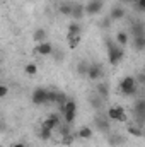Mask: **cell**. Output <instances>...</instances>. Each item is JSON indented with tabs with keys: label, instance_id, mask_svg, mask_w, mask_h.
I'll return each instance as SVG.
<instances>
[{
	"label": "cell",
	"instance_id": "obj_1",
	"mask_svg": "<svg viewBox=\"0 0 145 147\" xmlns=\"http://www.w3.org/2000/svg\"><path fill=\"white\" fill-rule=\"evenodd\" d=\"M106 45H108V60L109 63L113 65V67H116L118 63H121V60L125 58V50L121 48V46H118L116 43H113V41H106Z\"/></svg>",
	"mask_w": 145,
	"mask_h": 147
},
{
	"label": "cell",
	"instance_id": "obj_2",
	"mask_svg": "<svg viewBox=\"0 0 145 147\" xmlns=\"http://www.w3.org/2000/svg\"><path fill=\"white\" fill-rule=\"evenodd\" d=\"M119 91H121V94H125V96H135L137 91H138L137 79H135L133 75H126V77H123L121 82H119Z\"/></svg>",
	"mask_w": 145,
	"mask_h": 147
},
{
	"label": "cell",
	"instance_id": "obj_3",
	"mask_svg": "<svg viewBox=\"0 0 145 147\" xmlns=\"http://www.w3.org/2000/svg\"><path fill=\"white\" fill-rule=\"evenodd\" d=\"M60 113L63 115V120L65 123H73L75 116H77V103L73 99H67V103L63 106H60Z\"/></svg>",
	"mask_w": 145,
	"mask_h": 147
},
{
	"label": "cell",
	"instance_id": "obj_4",
	"mask_svg": "<svg viewBox=\"0 0 145 147\" xmlns=\"http://www.w3.org/2000/svg\"><path fill=\"white\" fill-rule=\"evenodd\" d=\"M106 116H108L111 121H121V123H126L128 121V116L123 110V106H111L106 111Z\"/></svg>",
	"mask_w": 145,
	"mask_h": 147
},
{
	"label": "cell",
	"instance_id": "obj_5",
	"mask_svg": "<svg viewBox=\"0 0 145 147\" xmlns=\"http://www.w3.org/2000/svg\"><path fill=\"white\" fill-rule=\"evenodd\" d=\"M103 5H104L103 0H89V2L84 5V12L89 14V16H97V14L103 10Z\"/></svg>",
	"mask_w": 145,
	"mask_h": 147
},
{
	"label": "cell",
	"instance_id": "obj_6",
	"mask_svg": "<svg viewBox=\"0 0 145 147\" xmlns=\"http://www.w3.org/2000/svg\"><path fill=\"white\" fill-rule=\"evenodd\" d=\"M60 123H62L60 115H58V113H51V115H50V116L41 123V127H43V128H48V130H55Z\"/></svg>",
	"mask_w": 145,
	"mask_h": 147
},
{
	"label": "cell",
	"instance_id": "obj_7",
	"mask_svg": "<svg viewBox=\"0 0 145 147\" xmlns=\"http://www.w3.org/2000/svg\"><path fill=\"white\" fill-rule=\"evenodd\" d=\"M85 77L89 80H97L99 77H103V67L99 63H89V69H87Z\"/></svg>",
	"mask_w": 145,
	"mask_h": 147
},
{
	"label": "cell",
	"instance_id": "obj_8",
	"mask_svg": "<svg viewBox=\"0 0 145 147\" xmlns=\"http://www.w3.org/2000/svg\"><path fill=\"white\" fill-rule=\"evenodd\" d=\"M46 92H48V89H43V87H38L33 91V96H31V99H33V103L38 105V106H41V105H46Z\"/></svg>",
	"mask_w": 145,
	"mask_h": 147
},
{
	"label": "cell",
	"instance_id": "obj_9",
	"mask_svg": "<svg viewBox=\"0 0 145 147\" xmlns=\"http://www.w3.org/2000/svg\"><path fill=\"white\" fill-rule=\"evenodd\" d=\"M34 53L41 55V57L51 55V53H53V45H51L50 41H43V43H38V46L34 48Z\"/></svg>",
	"mask_w": 145,
	"mask_h": 147
},
{
	"label": "cell",
	"instance_id": "obj_10",
	"mask_svg": "<svg viewBox=\"0 0 145 147\" xmlns=\"http://www.w3.org/2000/svg\"><path fill=\"white\" fill-rule=\"evenodd\" d=\"M111 120H109L106 115H97L96 116V127L101 130V132H109V128H111V123H109Z\"/></svg>",
	"mask_w": 145,
	"mask_h": 147
},
{
	"label": "cell",
	"instance_id": "obj_11",
	"mask_svg": "<svg viewBox=\"0 0 145 147\" xmlns=\"http://www.w3.org/2000/svg\"><path fill=\"white\" fill-rule=\"evenodd\" d=\"M125 16H126L125 9H123L121 5H114V7L111 9L109 19H111V21H121V19H125Z\"/></svg>",
	"mask_w": 145,
	"mask_h": 147
},
{
	"label": "cell",
	"instance_id": "obj_12",
	"mask_svg": "<svg viewBox=\"0 0 145 147\" xmlns=\"http://www.w3.org/2000/svg\"><path fill=\"white\" fill-rule=\"evenodd\" d=\"M135 113L138 116V127L142 128V121H144V115H145V101L144 99H138L137 105H135Z\"/></svg>",
	"mask_w": 145,
	"mask_h": 147
},
{
	"label": "cell",
	"instance_id": "obj_13",
	"mask_svg": "<svg viewBox=\"0 0 145 147\" xmlns=\"http://www.w3.org/2000/svg\"><path fill=\"white\" fill-rule=\"evenodd\" d=\"M130 31H132V36H133V38L145 36V26H144V22H133V24H132V28H130Z\"/></svg>",
	"mask_w": 145,
	"mask_h": 147
},
{
	"label": "cell",
	"instance_id": "obj_14",
	"mask_svg": "<svg viewBox=\"0 0 145 147\" xmlns=\"http://www.w3.org/2000/svg\"><path fill=\"white\" fill-rule=\"evenodd\" d=\"M92 135H94V130L91 127H80L77 132V137L82 140H89V139H92Z\"/></svg>",
	"mask_w": 145,
	"mask_h": 147
},
{
	"label": "cell",
	"instance_id": "obj_15",
	"mask_svg": "<svg viewBox=\"0 0 145 147\" xmlns=\"http://www.w3.org/2000/svg\"><path fill=\"white\" fill-rule=\"evenodd\" d=\"M70 16H72L73 19H77V21H79V19H82V17L85 16V12H84V3H73Z\"/></svg>",
	"mask_w": 145,
	"mask_h": 147
},
{
	"label": "cell",
	"instance_id": "obj_16",
	"mask_svg": "<svg viewBox=\"0 0 145 147\" xmlns=\"http://www.w3.org/2000/svg\"><path fill=\"white\" fill-rule=\"evenodd\" d=\"M80 33H82V26L79 24V21H73V22L68 24V33H67V38L80 36Z\"/></svg>",
	"mask_w": 145,
	"mask_h": 147
},
{
	"label": "cell",
	"instance_id": "obj_17",
	"mask_svg": "<svg viewBox=\"0 0 145 147\" xmlns=\"http://www.w3.org/2000/svg\"><path fill=\"white\" fill-rule=\"evenodd\" d=\"M128 41H130V38H128V33H125V31H119V33H116V36H114V43L118 45V46H126L128 45Z\"/></svg>",
	"mask_w": 145,
	"mask_h": 147
},
{
	"label": "cell",
	"instance_id": "obj_18",
	"mask_svg": "<svg viewBox=\"0 0 145 147\" xmlns=\"http://www.w3.org/2000/svg\"><path fill=\"white\" fill-rule=\"evenodd\" d=\"M96 92H97V96H101L103 99H106L109 96V87L108 84H97V87H96Z\"/></svg>",
	"mask_w": 145,
	"mask_h": 147
},
{
	"label": "cell",
	"instance_id": "obj_19",
	"mask_svg": "<svg viewBox=\"0 0 145 147\" xmlns=\"http://www.w3.org/2000/svg\"><path fill=\"white\" fill-rule=\"evenodd\" d=\"M108 142H109V146H121L125 142V139L121 135H118V134H113V135H109Z\"/></svg>",
	"mask_w": 145,
	"mask_h": 147
},
{
	"label": "cell",
	"instance_id": "obj_20",
	"mask_svg": "<svg viewBox=\"0 0 145 147\" xmlns=\"http://www.w3.org/2000/svg\"><path fill=\"white\" fill-rule=\"evenodd\" d=\"M133 48L137 51H142L145 48V36H138V38H133Z\"/></svg>",
	"mask_w": 145,
	"mask_h": 147
},
{
	"label": "cell",
	"instance_id": "obj_21",
	"mask_svg": "<svg viewBox=\"0 0 145 147\" xmlns=\"http://www.w3.org/2000/svg\"><path fill=\"white\" fill-rule=\"evenodd\" d=\"M87 69H89V62L82 60V62H79V65H77V74H79L80 77H85V74H87Z\"/></svg>",
	"mask_w": 145,
	"mask_h": 147
},
{
	"label": "cell",
	"instance_id": "obj_22",
	"mask_svg": "<svg viewBox=\"0 0 145 147\" xmlns=\"http://www.w3.org/2000/svg\"><path fill=\"white\" fill-rule=\"evenodd\" d=\"M33 39H34L36 43H43V41H46V31H44V29H36L34 34H33Z\"/></svg>",
	"mask_w": 145,
	"mask_h": 147
},
{
	"label": "cell",
	"instance_id": "obj_23",
	"mask_svg": "<svg viewBox=\"0 0 145 147\" xmlns=\"http://www.w3.org/2000/svg\"><path fill=\"white\" fill-rule=\"evenodd\" d=\"M126 132H128L130 135H133V137H142V135H144L142 128H140V127H135V125H128Z\"/></svg>",
	"mask_w": 145,
	"mask_h": 147
},
{
	"label": "cell",
	"instance_id": "obj_24",
	"mask_svg": "<svg viewBox=\"0 0 145 147\" xmlns=\"http://www.w3.org/2000/svg\"><path fill=\"white\" fill-rule=\"evenodd\" d=\"M24 72L28 74L29 77H34V75L38 74V65L36 63H28V65L24 67Z\"/></svg>",
	"mask_w": 145,
	"mask_h": 147
},
{
	"label": "cell",
	"instance_id": "obj_25",
	"mask_svg": "<svg viewBox=\"0 0 145 147\" xmlns=\"http://www.w3.org/2000/svg\"><path fill=\"white\" fill-rule=\"evenodd\" d=\"M103 103H104V101H103V98H101V96H97V94L91 98V105H92V108H96V110H101Z\"/></svg>",
	"mask_w": 145,
	"mask_h": 147
},
{
	"label": "cell",
	"instance_id": "obj_26",
	"mask_svg": "<svg viewBox=\"0 0 145 147\" xmlns=\"http://www.w3.org/2000/svg\"><path fill=\"white\" fill-rule=\"evenodd\" d=\"M51 135H53V130H48V128H39V139L41 140H50L51 139Z\"/></svg>",
	"mask_w": 145,
	"mask_h": 147
},
{
	"label": "cell",
	"instance_id": "obj_27",
	"mask_svg": "<svg viewBox=\"0 0 145 147\" xmlns=\"http://www.w3.org/2000/svg\"><path fill=\"white\" fill-rule=\"evenodd\" d=\"M67 99H68V96H67L65 92H56V99H55V105H58V106H63V105L67 103Z\"/></svg>",
	"mask_w": 145,
	"mask_h": 147
},
{
	"label": "cell",
	"instance_id": "obj_28",
	"mask_svg": "<svg viewBox=\"0 0 145 147\" xmlns=\"http://www.w3.org/2000/svg\"><path fill=\"white\" fill-rule=\"evenodd\" d=\"M73 140H75V135H72V134H68V135H63L62 137V140H60V144L62 146H72L73 144Z\"/></svg>",
	"mask_w": 145,
	"mask_h": 147
},
{
	"label": "cell",
	"instance_id": "obj_29",
	"mask_svg": "<svg viewBox=\"0 0 145 147\" xmlns=\"http://www.w3.org/2000/svg\"><path fill=\"white\" fill-rule=\"evenodd\" d=\"M56 128H58V134H60L62 137H63V135H68V134H72V132H70V125H68V123H65V125H62V123H60Z\"/></svg>",
	"mask_w": 145,
	"mask_h": 147
},
{
	"label": "cell",
	"instance_id": "obj_30",
	"mask_svg": "<svg viewBox=\"0 0 145 147\" xmlns=\"http://www.w3.org/2000/svg\"><path fill=\"white\" fill-rule=\"evenodd\" d=\"M79 45H80V36H70L68 38V48H70V50H75Z\"/></svg>",
	"mask_w": 145,
	"mask_h": 147
},
{
	"label": "cell",
	"instance_id": "obj_31",
	"mask_svg": "<svg viewBox=\"0 0 145 147\" xmlns=\"http://www.w3.org/2000/svg\"><path fill=\"white\" fill-rule=\"evenodd\" d=\"M58 10H60V14H63V16H70V12H72V5H70V3H62Z\"/></svg>",
	"mask_w": 145,
	"mask_h": 147
},
{
	"label": "cell",
	"instance_id": "obj_32",
	"mask_svg": "<svg viewBox=\"0 0 145 147\" xmlns=\"http://www.w3.org/2000/svg\"><path fill=\"white\" fill-rule=\"evenodd\" d=\"M56 99V91H48L46 92V103H55Z\"/></svg>",
	"mask_w": 145,
	"mask_h": 147
},
{
	"label": "cell",
	"instance_id": "obj_33",
	"mask_svg": "<svg viewBox=\"0 0 145 147\" xmlns=\"http://www.w3.org/2000/svg\"><path fill=\"white\" fill-rule=\"evenodd\" d=\"M5 96H9V87H7L5 84H2V82H0V99H2V98H5Z\"/></svg>",
	"mask_w": 145,
	"mask_h": 147
},
{
	"label": "cell",
	"instance_id": "obj_34",
	"mask_svg": "<svg viewBox=\"0 0 145 147\" xmlns=\"http://www.w3.org/2000/svg\"><path fill=\"white\" fill-rule=\"evenodd\" d=\"M135 5H137V9H138L140 12H144V10H145V0H137V2H135Z\"/></svg>",
	"mask_w": 145,
	"mask_h": 147
},
{
	"label": "cell",
	"instance_id": "obj_35",
	"mask_svg": "<svg viewBox=\"0 0 145 147\" xmlns=\"http://www.w3.org/2000/svg\"><path fill=\"white\" fill-rule=\"evenodd\" d=\"M138 84H140V86H144L145 84V75L144 74H138Z\"/></svg>",
	"mask_w": 145,
	"mask_h": 147
},
{
	"label": "cell",
	"instance_id": "obj_36",
	"mask_svg": "<svg viewBox=\"0 0 145 147\" xmlns=\"http://www.w3.org/2000/svg\"><path fill=\"white\" fill-rule=\"evenodd\" d=\"M12 147H26V144H24V142H15Z\"/></svg>",
	"mask_w": 145,
	"mask_h": 147
},
{
	"label": "cell",
	"instance_id": "obj_37",
	"mask_svg": "<svg viewBox=\"0 0 145 147\" xmlns=\"http://www.w3.org/2000/svg\"><path fill=\"white\" fill-rule=\"evenodd\" d=\"M125 2H128V3H135L137 0H125Z\"/></svg>",
	"mask_w": 145,
	"mask_h": 147
}]
</instances>
